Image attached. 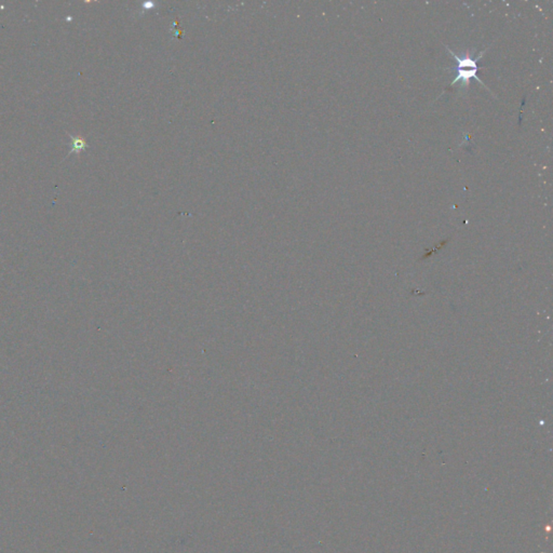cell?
Returning a JSON list of instances; mask_svg holds the SVG:
<instances>
[{
  "label": "cell",
  "mask_w": 553,
  "mask_h": 553,
  "mask_svg": "<svg viewBox=\"0 0 553 553\" xmlns=\"http://www.w3.org/2000/svg\"><path fill=\"white\" fill-rule=\"evenodd\" d=\"M449 50L450 54L453 55V57L456 61V66L454 67V71L456 73L455 75V79L454 81L451 83V87H453V85L455 83H457L458 81L462 82V85L463 87H466V85H469L470 84V80L472 78H476L478 81H480L481 83H483L482 81L480 80V78L477 77V73L479 70V65H478V60H480L481 57H482L483 52H481L476 59H473V57H470L468 55H465L463 57L456 55L452 50Z\"/></svg>",
  "instance_id": "1"
},
{
  "label": "cell",
  "mask_w": 553,
  "mask_h": 553,
  "mask_svg": "<svg viewBox=\"0 0 553 553\" xmlns=\"http://www.w3.org/2000/svg\"><path fill=\"white\" fill-rule=\"evenodd\" d=\"M85 148H87V144H85V142L82 138H80V136H76V138L73 139V149H71L70 154L73 153H80L82 152V150H84Z\"/></svg>",
  "instance_id": "2"
}]
</instances>
